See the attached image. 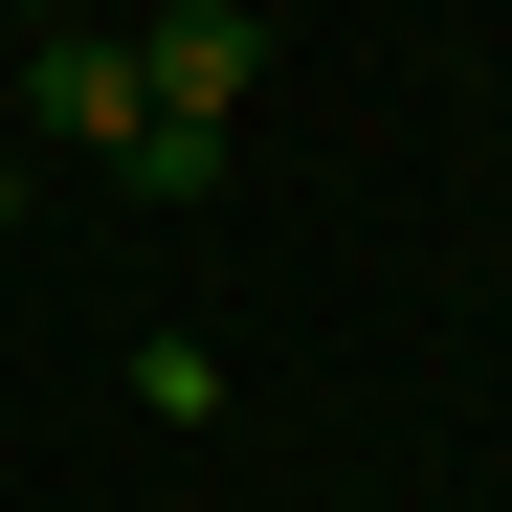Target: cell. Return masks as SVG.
Masks as SVG:
<instances>
[{
	"label": "cell",
	"instance_id": "7a4b0ae2",
	"mask_svg": "<svg viewBox=\"0 0 512 512\" xmlns=\"http://www.w3.org/2000/svg\"><path fill=\"white\" fill-rule=\"evenodd\" d=\"M23 112H45V134H90V156H134V134H156V90H134V45H112V23H45Z\"/></svg>",
	"mask_w": 512,
	"mask_h": 512
},
{
	"label": "cell",
	"instance_id": "277c9868",
	"mask_svg": "<svg viewBox=\"0 0 512 512\" xmlns=\"http://www.w3.org/2000/svg\"><path fill=\"white\" fill-rule=\"evenodd\" d=\"M0 268H23V179H0Z\"/></svg>",
	"mask_w": 512,
	"mask_h": 512
},
{
	"label": "cell",
	"instance_id": "5b68a950",
	"mask_svg": "<svg viewBox=\"0 0 512 512\" xmlns=\"http://www.w3.org/2000/svg\"><path fill=\"white\" fill-rule=\"evenodd\" d=\"M0 23H67V0H0Z\"/></svg>",
	"mask_w": 512,
	"mask_h": 512
},
{
	"label": "cell",
	"instance_id": "6da1fadb",
	"mask_svg": "<svg viewBox=\"0 0 512 512\" xmlns=\"http://www.w3.org/2000/svg\"><path fill=\"white\" fill-rule=\"evenodd\" d=\"M134 90H156V112H201V134H223L245 90H268V23H245V0H179V23H134Z\"/></svg>",
	"mask_w": 512,
	"mask_h": 512
},
{
	"label": "cell",
	"instance_id": "3957f363",
	"mask_svg": "<svg viewBox=\"0 0 512 512\" xmlns=\"http://www.w3.org/2000/svg\"><path fill=\"white\" fill-rule=\"evenodd\" d=\"M112 179H134V201H156V223H179V201H223V134H201V112H156V134H134V156H112Z\"/></svg>",
	"mask_w": 512,
	"mask_h": 512
}]
</instances>
